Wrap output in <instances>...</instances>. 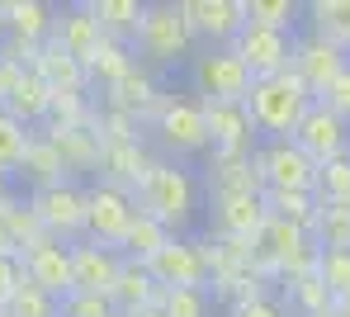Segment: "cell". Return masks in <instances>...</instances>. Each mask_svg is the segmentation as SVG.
<instances>
[{
  "instance_id": "cell-46",
  "label": "cell",
  "mask_w": 350,
  "mask_h": 317,
  "mask_svg": "<svg viewBox=\"0 0 350 317\" xmlns=\"http://www.w3.org/2000/svg\"><path fill=\"white\" fill-rule=\"evenodd\" d=\"M336 308H341V313H346V317H350V299H346V303H336Z\"/></svg>"
},
{
  "instance_id": "cell-22",
  "label": "cell",
  "mask_w": 350,
  "mask_h": 317,
  "mask_svg": "<svg viewBox=\"0 0 350 317\" xmlns=\"http://www.w3.org/2000/svg\"><path fill=\"white\" fill-rule=\"evenodd\" d=\"M109 299H114L118 317H123V313H137V308H152V303L161 299V289H157V279L147 275V265H137V260L123 256V270H118Z\"/></svg>"
},
{
  "instance_id": "cell-16",
  "label": "cell",
  "mask_w": 350,
  "mask_h": 317,
  "mask_svg": "<svg viewBox=\"0 0 350 317\" xmlns=\"http://www.w3.org/2000/svg\"><path fill=\"white\" fill-rule=\"evenodd\" d=\"M208 218H213V232H218V237H228V242H251L270 213H265L260 190H232V194H213Z\"/></svg>"
},
{
  "instance_id": "cell-43",
  "label": "cell",
  "mask_w": 350,
  "mask_h": 317,
  "mask_svg": "<svg viewBox=\"0 0 350 317\" xmlns=\"http://www.w3.org/2000/svg\"><path fill=\"white\" fill-rule=\"evenodd\" d=\"M10 180L14 176H0V208H10Z\"/></svg>"
},
{
  "instance_id": "cell-18",
  "label": "cell",
  "mask_w": 350,
  "mask_h": 317,
  "mask_svg": "<svg viewBox=\"0 0 350 317\" xmlns=\"http://www.w3.org/2000/svg\"><path fill=\"white\" fill-rule=\"evenodd\" d=\"M0 105H5V109H10V114H14L19 124L33 128V124H43V119H48V114L57 109V90H53V85L43 81V71H38V66H24V71L14 76L10 95H5Z\"/></svg>"
},
{
  "instance_id": "cell-36",
  "label": "cell",
  "mask_w": 350,
  "mask_h": 317,
  "mask_svg": "<svg viewBox=\"0 0 350 317\" xmlns=\"http://www.w3.org/2000/svg\"><path fill=\"white\" fill-rule=\"evenodd\" d=\"M161 313L166 317H208L213 303H208V289H161Z\"/></svg>"
},
{
  "instance_id": "cell-25",
  "label": "cell",
  "mask_w": 350,
  "mask_h": 317,
  "mask_svg": "<svg viewBox=\"0 0 350 317\" xmlns=\"http://www.w3.org/2000/svg\"><path fill=\"white\" fill-rule=\"evenodd\" d=\"M90 10H95L105 38H114V43H128V48H133L137 24H142V0H90Z\"/></svg>"
},
{
  "instance_id": "cell-27",
  "label": "cell",
  "mask_w": 350,
  "mask_h": 317,
  "mask_svg": "<svg viewBox=\"0 0 350 317\" xmlns=\"http://www.w3.org/2000/svg\"><path fill=\"white\" fill-rule=\"evenodd\" d=\"M312 247L317 251H350V204H317Z\"/></svg>"
},
{
  "instance_id": "cell-29",
  "label": "cell",
  "mask_w": 350,
  "mask_h": 317,
  "mask_svg": "<svg viewBox=\"0 0 350 317\" xmlns=\"http://www.w3.org/2000/svg\"><path fill=\"white\" fill-rule=\"evenodd\" d=\"M166 242H171V232H166L157 218H147V213L137 208V218H133V228H128V237H123V247H118V251L128 256V260H137V265H147V260L161 251Z\"/></svg>"
},
{
  "instance_id": "cell-31",
  "label": "cell",
  "mask_w": 350,
  "mask_h": 317,
  "mask_svg": "<svg viewBox=\"0 0 350 317\" xmlns=\"http://www.w3.org/2000/svg\"><path fill=\"white\" fill-rule=\"evenodd\" d=\"M29 142H33V128L19 124V119L0 105V176H14V171H19Z\"/></svg>"
},
{
  "instance_id": "cell-14",
  "label": "cell",
  "mask_w": 350,
  "mask_h": 317,
  "mask_svg": "<svg viewBox=\"0 0 350 317\" xmlns=\"http://www.w3.org/2000/svg\"><path fill=\"white\" fill-rule=\"evenodd\" d=\"M232 53L246 62V71L260 81V76H280L293 66V33H280V29H260V24H246L237 33Z\"/></svg>"
},
{
  "instance_id": "cell-32",
  "label": "cell",
  "mask_w": 350,
  "mask_h": 317,
  "mask_svg": "<svg viewBox=\"0 0 350 317\" xmlns=\"http://www.w3.org/2000/svg\"><path fill=\"white\" fill-rule=\"evenodd\" d=\"M114 95H118V109H128L133 119H137L142 109L152 114V109H157V100H161V95H157V81H152V71H142V66H133V71L118 81Z\"/></svg>"
},
{
  "instance_id": "cell-19",
  "label": "cell",
  "mask_w": 350,
  "mask_h": 317,
  "mask_svg": "<svg viewBox=\"0 0 350 317\" xmlns=\"http://www.w3.org/2000/svg\"><path fill=\"white\" fill-rule=\"evenodd\" d=\"M204 114H208L213 152H256L260 133L251 124V109L246 105H204Z\"/></svg>"
},
{
  "instance_id": "cell-5",
  "label": "cell",
  "mask_w": 350,
  "mask_h": 317,
  "mask_svg": "<svg viewBox=\"0 0 350 317\" xmlns=\"http://www.w3.org/2000/svg\"><path fill=\"white\" fill-rule=\"evenodd\" d=\"M185 71H189L194 100H204V105H246L251 81H256L232 48H194Z\"/></svg>"
},
{
  "instance_id": "cell-44",
  "label": "cell",
  "mask_w": 350,
  "mask_h": 317,
  "mask_svg": "<svg viewBox=\"0 0 350 317\" xmlns=\"http://www.w3.org/2000/svg\"><path fill=\"white\" fill-rule=\"evenodd\" d=\"M123 317H166V313H161V303H152V308H137V313H123Z\"/></svg>"
},
{
  "instance_id": "cell-17",
  "label": "cell",
  "mask_w": 350,
  "mask_h": 317,
  "mask_svg": "<svg viewBox=\"0 0 350 317\" xmlns=\"http://www.w3.org/2000/svg\"><path fill=\"white\" fill-rule=\"evenodd\" d=\"M105 43V29L95 19L90 5H71V10H57V29H53V48H62L71 62L90 66V57L100 53Z\"/></svg>"
},
{
  "instance_id": "cell-1",
  "label": "cell",
  "mask_w": 350,
  "mask_h": 317,
  "mask_svg": "<svg viewBox=\"0 0 350 317\" xmlns=\"http://www.w3.org/2000/svg\"><path fill=\"white\" fill-rule=\"evenodd\" d=\"M137 208L147 218H157L171 237H189V228L199 223L204 208V185L185 161H152V171L137 185Z\"/></svg>"
},
{
  "instance_id": "cell-15",
  "label": "cell",
  "mask_w": 350,
  "mask_h": 317,
  "mask_svg": "<svg viewBox=\"0 0 350 317\" xmlns=\"http://www.w3.org/2000/svg\"><path fill=\"white\" fill-rule=\"evenodd\" d=\"M123 270V251L105 242H71V294H109Z\"/></svg>"
},
{
  "instance_id": "cell-42",
  "label": "cell",
  "mask_w": 350,
  "mask_h": 317,
  "mask_svg": "<svg viewBox=\"0 0 350 317\" xmlns=\"http://www.w3.org/2000/svg\"><path fill=\"white\" fill-rule=\"evenodd\" d=\"M317 105H327L336 119H346V124H350V66L336 76V81H332V85H327V95H322Z\"/></svg>"
},
{
  "instance_id": "cell-30",
  "label": "cell",
  "mask_w": 350,
  "mask_h": 317,
  "mask_svg": "<svg viewBox=\"0 0 350 317\" xmlns=\"http://www.w3.org/2000/svg\"><path fill=\"white\" fill-rule=\"evenodd\" d=\"M133 66H137V62H133V48H128V43H114V38H105V43H100V53H95V57H90V66H85V76L114 90V85L128 76V71H133Z\"/></svg>"
},
{
  "instance_id": "cell-10",
  "label": "cell",
  "mask_w": 350,
  "mask_h": 317,
  "mask_svg": "<svg viewBox=\"0 0 350 317\" xmlns=\"http://www.w3.org/2000/svg\"><path fill=\"white\" fill-rule=\"evenodd\" d=\"M346 66H350V53L336 48L332 38H322V33H312V29H298V33H293V76L312 90V100H322L327 85H332Z\"/></svg>"
},
{
  "instance_id": "cell-37",
  "label": "cell",
  "mask_w": 350,
  "mask_h": 317,
  "mask_svg": "<svg viewBox=\"0 0 350 317\" xmlns=\"http://www.w3.org/2000/svg\"><path fill=\"white\" fill-rule=\"evenodd\" d=\"M289 303L298 308V317H317L322 308H332V294H327V284L317 275H303V279L289 284Z\"/></svg>"
},
{
  "instance_id": "cell-6",
  "label": "cell",
  "mask_w": 350,
  "mask_h": 317,
  "mask_svg": "<svg viewBox=\"0 0 350 317\" xmlns=\"http://www.w3.org/2000/svg\"><path fill=\"white\" fill-rule=\"evenodd\" d=\"M260 190H289V194H317V161H308L293 137H260L251 152Z\"/></svg>"
},
{
  "instance_id": "cell-39",
  "label": "cell",
  "mask_w": 350,
  "mask_h": 317,
  "mask_svg": "<svg viewBox=\"0 0 350 317\" xmlns=\"http://www.w3.org/2000/svg\"><path fill=\"white\" fill-rule=\"evenodd\" d=\"M62 317H118L109 294H71L62 299Z\"/></svg>"
},
{
  "instance_id": "cell-38",
  "label": "cell",
  "mask_w": 350,
  "mask_h": 317,
  "mask_svg": "<svg viewBox=\"0 0 350 317\" xmlns=\"http://www.w3.org/2000/svg\"><path fill=\"white\" fill-rule=\"evenodd\" d=\"M0 317H62V303L48 299V294H38V289L24 279V289L10 299V308H5Z\"/></svg>"
},
{
  "instance_id": "cell-40",
  "label": "cell",
  "mask_w": 350,
  "mask_h": 317,
  "mask_svg": "<svg viewBox=\"0 0 350 317\" xmlns=\"http://www.w3.org/2000/svg\"><path fill=\"white\" fill-rule=\"evenodd\" d=\"M232 317H289V313H284V303L270 299V294H241L232 303Z\"/></svg>"
},
{
  "instance_id": "cell-33",
  "label": "cell",
  "mask_w": 350,
  "mask_h": 317,
  "mask_svg": "<svg viewBox=\"0 0 350 317\" xmlns=\"http://www.w3.org/2000/svg\"><path fill=\"white\" fill-rule=\"evenodd\" d=\"M298 14H303L298 0H246V24H260V29L298 33Z\"/></svg>"
},
{
  "instance_id": "cell-35",
  "label": "cell",
  "mask_w": 350,
  "mask_h": 317,
  "mask_svg": "<svg viewBox=\"0 0 350 317\" xmlns=\"http://www.w3.org/2000/svg\"><path fill=\"white\" fill-rule=\"evenodd\" d=\"M317 204H350V156L317 166Z\"/></svg>"
},
{
  "instance_id": "cell-21",
  "label": "cell",
  "mask_w": 350,
  "mask_h": 317,
  "mask_svg": "<svg viewBox=\"0 0 350 317\" xmlns=\"http://www.w3.org/2000/svg\"><path fill=\"white\" fill-rule=\"evenodd\" d=\"M100 171H105V180L118 185V190H137L142 176L152 171V156L142 152V142H105Z\"/></svg>"
},
{
  "instance_id": "cell-45",
  "label": "cell",
  "mask_w": 350,
  "mask_h": 317,
  "mask_svg": "<svg viewBox=\"0 0 350 317\" xmlns=\"http://www.w3.org/2000/svg\"><path fill=\"white\" fill-rule=\"evenodd\" d=\"M317 317H346V313H341V308L332 303V308H322V313H317Z\"/></svg>"
},
{
  "instance_id": "cell-26",
  "label": "cell",
  "mask_w": 350,
  "mask_h": 317,
  "mask_svg": "<svg viewBox=\"0 0 350 317\" xmlns=\"http://www.w3.org/2000/svg\"><path fill=\"white\" fill-rule=\"evenodd\" d=\"M303 14H308V29L312 33L332 38L336 48L350 53V0H308Z\"/></svg>"
},
{
  "instance_id": "cell-20",
  "label": "cell",
  "mask_w": 350,
  "mask_h": 317,
  "mask_svg": "<svg viewBox=\"0 0 350 317\" xmlns=\"http://www.w3.org/2000/svg\"><path fill=\"white\" fill-rule=\"evenodd\" d=\"M0 29H10V38H24V48H29V43L53 38L57 10L43 0H14V5H0Z\"/></svg>"
},
{
  "instance_id": "cell-28",
  "label": "cell",
  "mask_w": 350,
  "mask_h": 317,
  "mask_svg": "<svg viewBox=\"0 0 350 317\" xmlns=\"http://www.w3.org/2000/svg\"><path fill=\"white\" fill-rule=\"evenodd\" d=\"M265 199V213L270 218H284L293 228H303L312 237V223H317V194H289V190H260Z\"/></svg>"
},
{
  "instance_id": "cell-2",
  "label": "cell",
  "mask_w": 350,
  "mask_h": 317,
  "mask_svg": "<svg viewBox=\"0 0 350 317\" xmlns=\"http://www.w3.org/2000/svg\"><path fill=\"white\" fill-rule=\"evenodd\" d=\"M194 29L185 19V5L180 0H152L142 5V24H137V38H133V62L142 71H171V66H189L194 57Z\"/></svg>"
},
{
  "instance_id": "cell-8",
  "label": "cell",
  "mask_w": 350,
  "mask_h": 317,
  "mask_svg": "<svg viewBox=\"0 0 350 317\" xmlns=\"http://www.w3.org/2000/svg\"><path fill=\"white\" fill-rule=\"evenodd\" d=\"M133 218H137V194L133 190H118L109 180L85 185V237H90V242L123 247Z\"/></svg>"
},
{
  "instance_id": "cell-3",
  "label": "cell",
  "mask_w": 350,
  "mask_h": 317,
  "mask_svg": "<svg viewBox=\"0 0 350 317\" xmlns=\"http://www.w3.org/2000/svg\"><path fill=\"white\" fill-rule=\"evenodd\" d=\"M147 133L166 152V161H189V156H208L213 152L204 100H194V95H161L157 109L147 114Z\"/></svg>"
},
{
  "instance_id": "cell-41",
  "label": "cell",
  "mask_w": 350,
  "mask_h": 317,
  "mask_svg": "<svg viewBox=\"0 0 350 317\" xmlns=\"http://www.w3.org/2000/svg\"><path fill=\"white\" fill-rule=\"evenodd\" d=\"M24 289V265L19 256H0V313L10 308V299Z\"/></svg>"
},
{
  "instance_id": "cell-23",
  "label": "cell",
  "mask_w": 350,
  "mask_h": 317,
  "mask_svg": "<svg viewBox=\"0 0 350 317\" xmlns=\"http://www.w3.org/2000/svg\"><path fill=\"white\" fill-rule=\"evenodd\" d=\"M232 190H260L251 152H208V194H232Z\"/></svg>"
},
{
  "instance_id": "cell-34",
  "label": "cell",
  "mask_w": 350,
  "mask_h": 317,
  "mask_svg": "<svg viewBox=\"0 0 350 317\" xmlns=\"http://www.w3.org/2000/svg\"><path fill=\"white\" fill-rule=\"evenodd\" d=\"M317 279L327 284L332 303L350 299V251H322L317 256Z\"/></svg>"
},
{
  "instance_id": "cell-11",
  "label": "cell",
  "mask_w": 350,
  "mask_h": 317,
  "mask_svg": "<svg viewBox=\"0 0 350 317\" xmlns=\"http://www.w3.org/2000/svg\"><path fill=\"white\" fill-rule=\"evenodd\" d=\"M293 147H298L308 161L327 166V161H336V156H350V124L336 119L327 105L312 100V109L303 114V124L293 128Z\"/></svg>"
},
{
  "instance_id": "cell-7",
  "label": "cell",
  "mask_w": 350,
  "mask_h": 317,
  "mask_svg": "<svg viewBox=\"0 0 350 317\" xmlns=\"http://www.w3.org/2000/svg\"><path fill=\"white\" fill-rule=\"evenodd\" d=\"M29 213L38 218V228L57 242H81L85 237V185L76 180H57V185H43V190L29 194Z\"/></svg>"
},
{
  "instance_id": "cell-24",
  "label": "cell",
  "mask_w": 350,
  "mask_h": 317,
  "mask_svg": "<svg viewBox=\"0 0 350 317\" xmlns=\"http://www.w3.org/2000/svg\"><path fill=\"white\" fill-rule=\"evenodd\" d=\"M14 180H29V194L43 190V185L66 180V166H62V152L53 147V137H38V133H33V142H29V152H24L19 171H14Z\"/></svg>"
},
{
  "instance_id": "cell-4",
  "label": "cell",
  "mask_w": 350,
  "mask_h": 317,
  "mask_svg": "<svg viewBox=\"0 0 350 317\" xmlns=\"http://www.w3.org/2000/svg\"><path fill=\"white\" fill-rule=\"evenodd\" d=\"M246 109H251V124H256L260 137H293V128L303 124V114L312 109V90L293 76V66H289L280 76L251 81Z\"/></svg>"
},
{
  "instance_id": "cell-9",
  "label": "cell",
  "mask_w": 350,
  "mask_h": 317,
  "mask_svg": "<svg viewBox=\"0 0 350 317\" xmlns=\"http://www.w3.org/2000/svg\"><path fill=\"white\" fill-rule=\"evenodd\" d=\"M147 275L157 279V289H208V279H213L208 251L194 237H171L147 260Z\"/></svg>"
},
{
  "instance_id": "cell-12",
  "label": "cell",
  "mask_w": 350,
  "mask_h": 317,
  "mask_svg": "<svg viewBox=\"0 0 350 317\" xmlns=\"http://www.w3.org/2000/svg\"><path fill=\"white\" fill-rule=\"evenodd\" d=\"M19 265H24V279L38 289V294H48V299H71V247L57 242V237H43V242H33L29 251L19 256Z\"/></svg>"
},
{
  "instance_id": "cell-13",
  "label": "cell",
  "mask_w": 350,
  "mask_h": 317,
  "mask_svg": "<svg viewBox=\"0 0 350 317\" xmlns=\"http://www.w3.org/2000/svg\"><path fill=\"white\" fill-rule=\"evenodd\" d=\"M180 5L204 48H232L237 33L246 29V0H180Z\"/></svg>"
}]
</instances>
